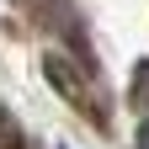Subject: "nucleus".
Segmentation results:
<instances>
[{
	"label": "nucleus",
	"instance_id": "1",
	"mask_svg": "<svg viewBox=\"0 0 149 149\" xmlns=\"http://www.w3.org/2000/svg\"><path fill=\"white\" fill-rule=\"evenodd\" d=\"M0 139H6V117H0Z\"/></svg>",
	"mask_w": 149,
	"mask_h": 149
}]
</instances>
